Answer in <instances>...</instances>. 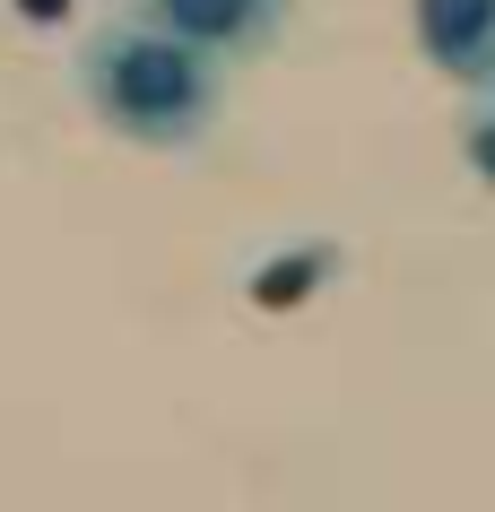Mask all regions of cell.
<instances>
[{"mask_svg":"<svg viewBox=\"0 0 495 512\" xmlns=\"http://www.w3.org/2000/svg\"><path fill=\"white\" fill-rule=\"evenodd\" d=\"M70 79H79V105L113 139L157 148V157H192L226 122V61L209 44H192V35L139 18V9L79 35Z\"/></svg>","mask_w":495,"mask_h":512,"instance_id":"cell-1","label":"cell"},{"mask_svg":"<svg viewBox=\"0 0 495 512\" xmlns=\"http://www.w3.org/2000/svg\"><path fill=\"white\" fill-rule=\"evenodd\" d=\"M131 9L157 18V27H174V35H192V44H209L226 70L278 53V35L296 18V0H131Z\"/></svg>","mask_w":495,"mask_h":512,"instance_id":"cell-2","label":"cell"},{"mask_svg":"<svg viewBox=\"0 0 495 512\" xmlns=\"http://www.w3.org/2000/svg\"><path fill=\"white\" fill-rule=\"evenodd\" d=\"M18 9H27L35 27H61V18H70V0H18Z\"/></svg>","mask_w":495,"mask_h":512,"instance_id":"cell-5","label":"cell"},{"mask_svg":"<svg viewBox=\"0 0 495 512\" xmlns=\"http://www.w3.org/2000/svg\"><path fill=\"white\" fill-rule=\"evenodd\" d=\"M461 148H469V165H478V174L495 183V96H478V105H469V122H461Z\"/></svg>","mask_w":495,"mask_h":512,"instance_id":"cell-4","label":"cell"},{"mask_svg":"<svg viewBox=\"0 0 495 512\" xmlns=\"http://www.w3.org/2000/svg\"><path fill=\"white\" fill-rule=\"evenodd\" d=\"M409 27L452 87L495 96V0H409Z\"/></svg>","mask_w":495,"mask_h":512,"instance_id":"cell-3","label":"cell"}]
</instances>
